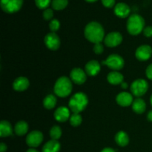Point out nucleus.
I'll return each mask as SVG.
<instances>
[{
	"label": "nucleus",
	"instance_id": "obj_1",
	"mask_svg": "<svg viewBox=\"0 0 152 152\" xmlns=\"http://www.w3.org/2000/svg\"><path fill=\"white\" fill-rule=\"evenodd\" d=\"M85 37L91 42L100 43L105 37V31L99 23L96 22H91L86 25L85 28Z\"/></svg>",
	"mask_w": 152,
	"mask_h": 152
},
{
	"label": "nucleus",
	"instance_id": "obj_2",
	"mask_svg": "<svg viewBox=\"0 0 152 152\" xmlns=\"http://www.w3.org/2000/svg\"><path fill=\"white\" fill-rule=\"evenodd\" d=\"M88 103V99L87 96L84 93L79 92L71 96L68 105H69L70 109L73 112L80 114L86 108Z\"/></svg>",
	"mask_w": 152,
	"mask_h": 152
},
{
	"label": "nucleus",
	"instance_id": "obj_3",
	"mask_svg": "<svg viewBox=\"0 0 152 152\" xmlns=\"http://www.w3.org/2000/svg\"><path fill=\"white\" fill-rule=\"evenodd\" d=\"M144 26L145 20L141 16L134 13L129 16L127 21V30L130 34L138 35L143 31Z\"/></svg>",
	"mask_w": 152,
	"mask_h": 152
},
{
	"label": "nucleus",
	"instance_id": "obj_4",
	"mask_svg": "<svg viewBox=\"0 0 152 152\" xmlns=\"http://www.w3.org/2000/svg\"><path fill=\"white\" fill-rule=\"evenodd\" d=\"M72 91L71 80L66 77H62L57 80L54 86V93L59 97L68 96Z\"/></svg>",
	"mask_w": 152,
	"mask_h": 152
},
{
	"label": "nucleus",
	"instance_id": "obj_5",
	"mask_svg": "<svg viewBox=\"0 0 152 152\" xmlns=\"http://www.w3.org/2000/svg\"><path fill=\"white\" fill-rule=\"evenodd\" d=\"M103 65H107L109 68L115 71L122 69L125 65L124 59L123 57L117 54H111L102 62Z\"/></svg>",
	"mask_w": 152,
	"mask_h": 152
},
{
	"label": "nucleus",
	"instance_id": "obj_6",
	"mask_svg": "<svg viewBox=\"0 0 152 152\" xmlns=\"http://www.w3.org/2000/svg\"><path fill=\"white\" fill-rule=\"evenodd\" d=\"M23 0H1V7L5 13H13L19 11Z\"/></svg>",
	"mask_w": 152,
	"mask_h": 152
},
{
	"label": "nucleus",
	"instance_id": "obj_7",
	"mask_svg": "<svg viewBox=\"0 0 152 152\" xmlns=\"http://www.w3.org/2000/svg\"><path fill=\"white\" fill-rule=\"evenodd\" d=\"M148 83L142 79L134 81L131 86V91L136 96H141L145 94L148 91Z\"/></svg>",
	"mask_w": 152,
	"mask_h": 152
},
{
	"label": "nucleus",
	"instance_id": "obj_8",
	"mask_svg": "<svg viewBox=\"0 0 152 152\" xmlns=\"http://www.w3.org/2000/svg\"><path fill=\"white\" fill-rule=\"evenodd\" d=\"M43 140V134L39 131H33L28 134L26 137V142L28 146L36 148L42 143Z\"/></svg>",
	"mask_w": 152,
	"mask_h": 152
},
{
	"label": "nucleus",
	"instance_id": "obj_9",
	"mask_svg": "<svg viewBox=\"0 0 152 152\" xmlns=\"http://www.w3.org/2000/svg\"><path fill=\"white\" fill-rule=\"evenodd\" d=\"M45 43L48 48L52 50H56L59 49L60 46V39L55 33L51 32L45 36Z\"/></svg>",
	"mask_w": 152,
	"mask_h": 152
},
{
	"label": "nucleus",
	"instance_id": "obj_10",
	"mask_svg": "<svg viewBox=\"0 0 152 152\" xmlns=\"http://www.w3.org/2000/svg\"><path fill=\"white\" fill-rule=\"evenodd\" d=\"M123 41V37L118 32H111L108 34L104 39L105 45L109 48L117 47Z\"/></svg>",
	"mask_w": 152,
	"mask_h": 152
},
{
	"label": "nucleus",
	"instance_id": "obj_11",
	"mask_svg": "<svg viewBox=\"0 0 152 152\" xmlns=\"http://www.w3.org/2000/svg\"><path fill=\"white\" fill-rule=\"evenodd\" d=\"M152 48L151 46L144 45L138 48L135 52V56L140 61H146L151 56Z\"/></svg>",
	"mask_w": 152,
	"mask_h": 152
},
{
	"label": "nucleus",
	"instance_id": "obj_12",
	"mask_svg": "<svg viewBox=\"0 0 152 152\" xmlns=\"http://www.w3.org/2000/svg\"><path fill=\"white\" fill-rule=\"evenodd\" d=\"M70 77L74 83L82 85L86 81V74L83 69L80 68H74L70 73Z\"/></svg>",
	"mask_w": 152,
	"mask_h": 152
},
{
	"label": "nucleus",
	"instance_id": "obj_13",
	"mask_svg": "<svg viewBox=\"0 0 152 152\" xmlns=\"http://www.w3.org/2000/svg\"><path fill=\"white\" fill-rule=\"evenodd\" d=\"M117 102L123 107H128L133 103V96L128 92H122L119 94L116 98Z\"/></svg>",
	"mask_w": 152,
	"mask_h": 152
},
{
	"label": "nucleus",
	"instance_id": "obj_14",
	"mask_svg": "<svg viewBox=\"0 0 152 152\" xmlns=\"http://www.w3.org/2000/svg\"><path fill=\"white\" fill-rule=\"evenodd\" d=\"M70 111L65 107H59L54 112V118L56 121L63 123L67 121L68 119H70Z\"/></svg>",
	"mask_w": 152,
	"mask_h": 152
},
{
	"label": "nucleus",
	"instance_id": "obj_15",
	"mask_svg": "<svg viewBox=\"0 0 152 152\" xmlns=\"http://www.w3.org/2000/svg\"><path fill=\"white\" fill-rule=\"evenodd\" d=\"M100 71V64L96 60L89 61L86 65V72L91 77L96 76Z\"/></svg>",
	"mask_w": 152,
	"mask_h": 152
},
{
	"label": "nucleus",
	"instance_id": "obj_16",
	"mask_svg": "<svg viewBox=\"0 0 152 152\" xmlns=\"http://www.w3.org/2000/svg\"><path fill=\"white\" fill-rule=\"evenodd\" d=\"M29 80L25 77H19L13 82V87L15 91H23L29 87Z\"/></svg>",
	"mask_w": 152,
	"mask_h": 152
},
{
	"label": "nucleus",
	"instance_id": "obj_17",
	"mask_svg": "<svg viewBox=\"0 0 152 152\" xmlns=\"http://www.w3.org/2000/svg\"><path fill=\"white\" fill-rule=\"evenodd\" d=\"M130 7L128 4L123 2H120L116 4L114 7V13L117 16L120 18H126L130 13Z\"/></svg>",
	"mask_w": 152,
	"mask_h": 152
},
{
	"label": "nucleus",
	"instance_id": "obj_18",
	"mask_svg": "<svg viewBox=\"0 0 152 152\" xmlns=\"http://www.w3.org/2000/svg\"><path fill=\"white\" fill-rule=\"evenodd\" d=\"M60 150V143L57 140H51L44 145L42 152H59Z\"/></svg>",
	"mask_w": 152,
	"mask_h": 152
},
{
	"label": "nucleus",
	"instance_id": "obj_19",
	"mask_svg": "<svg viewBox=\"0 0 152 152\" xmlns=\"http://www.w3.org/2000/svg\"><path fill=\"white\" fill-rule=\"evenodd\" d=\"M13 133L12 126L9 122L2 120L0 123V136L1 137H9Z\"/></svg>",
	"mask_w": 152,
	"mask_h": 152
},
{
	"label": "nucleus",
	"instance_id": "obj_20",
	"mask_svg": "<svg viewBox=\"0 0 152 152\" xmlns=\"http://www.w3.org/2000/svg\"><path fill=\"white\" fill-rule=\"evenodd\" d=\"M107 80L111 85H120L123 82V76L120 72L112 71L108 74Z\"/></svg>",
	"mask_w": 152,
	"mask_h": 152
},
{
	"label": "nucleus",
	"instance_id": "obj_21",
	"mask_svg": "<svg viewBox=\"0 0 152 152\" xmlns=\"http://www.w3.org/2000/svg\"><path fill=\"white\" fill-rule=\"evenodd\" d=\"M132 108H133V111L137 114H142L145 111L146 104L145 101L142 100L140 98H138L135 99L132 103Z\"/></svg>",
	"mask_w": 152,
	"mask_h": 152
},
{
	"label": "nucleus",
	"instance_id": "obj_22",
	"mask_svg": "<svg viewBox=\"0 0 152 152\" xmlns=\"http://www.w3.org/2000/svg\"><path fill=\"white\" fill-rule=\"evenodd\" d=\"M115 141L117 145L124 147L129 144V137L127 134L124 132H119L115 136Z\"/></svg>",
	"mask_w": 152,
	"mask_h": 152
},
{
	"label": "nucleus",
	"instance_id": "obj_23",
	"mask_svg": "<svg viewBox=\"0 0 152 152\" xmlns=\"http://www.w3.org/2000/svg\"><path fill=\"white\" fill-rule=\"evenodd\" d=\"M15 133L18 136H23L28 132V125L26 122L20 121L18 122L15 126Z\"/></svg>",
	"mask_w": 152,
	"mask_h": 152
},
{
	"label": "nucleus",
	"instance_id": "obj_24",
	"mask_svg": "<svg viewBox=\"0 0 152 152\" xmlns=\"http://www.w3.org/2000/svg\"><path fill=\"white\" fill-rule=\"evenodd\" d=\"M56 104V98L54 95L49 94L46 96L43 100L44 107L47 109H52L55 107Z\"/></svg>",
	"mask_w": 152,
	"mask_h": 152
},
{
	"label": "nucleus",
	"instance_id": "obj_25",
	"mask_svg": "<svg viewBox=\"0 0 152 152\" xmlns=\"http://www.w3.org/2000/svg\"><path fill=\"white\" fill-rule=\"evenodd\" d=\"M68 4V0H52L51 5L54 10H61L67 7Z\"/></svg>",
	"mask_w": 152,
	"mask_h": 152
},
{
	"label": "nucleus",
	"instance_id": "obj_26",
	"mask_svg": "<svg viewBox=\"0 0 152 152\" xmlns=\"http://www.w3.org/2000/svg\"><path fill=\"white\" fill-rule=\"evenodd\" d=\"M50 136L52 140H57L62 136V130L61 128L58 126H54L50 130Z\"/></svg>",
	"mask_w": 152,
	"mask_h": 152
},
{
	"label": "nucleus",
	"instance_id": "obj_27",
	"mask_svg": "<svg viewBox=\"0 0 152 152\" xmlns=\"http://www.w3.org/2000/svg\"><path fill=\"white\" fill-rule=\"evenodd\" d=\"M83 119H82L81 115L80 114H77V113H74L70 117V123L72 126L77 127L79 126L82 123Z\"/></svg>",
	"mask_w": 152,
	"mask_h": 152
},
{
	"label": "nucleus",
	"instance_id": "obj_28",
	"mask_svg": "<svg viewBox=\"0 0 152 152\" xmlns=\"http://www.w3.org/2000/svg\"><path fill=\"white\" fill-rule=\"evenodd\" d=\"M51 0H35V4L39 9H47Z\"/></svg>",
	"mask_w": 152,
	"mask_h": 152
},
{
	"label": "nucleus",
	"instance_id": "obj_29",
	"mask_svg": "<svg viewBox=\"0 0 152 152\" xmlns=\"http://www.w3.org/2000/svg\"><path fill=\"white\" fill-rule=\"evenodd\" d=\"M49 28H50V31H52L53 33H55L56 31H57L60 28V22H59V20L57 19H52L50 21V24H49Z\"/></svg>",
	"mask_w": 152,
	"mask_h": 152
},
{
	"label": "nucleus",
	"instance_id": "obj_30",
	"mask_svg": "<svg viewBox=\"0 0 152 152\" xmlns=\"http://www.w3.org/2000/svg\"><path fill=\"white\" fill-rule=\"evenodd\" d=\"M53 12L51 9L47 8L44 10L43 12V17L45 20H50L53 18Z\"/></svg>",
	"mask_w": 152,
	"mask_h": 152
},
{
	"label": "nucleus",
	"instance_id": "obj_31",
	"mask_svg": "<svg viewBox=\"0 0 152 152\" xmlns=\"http://www.w3.org/2000/svg\"><path fill=\"white\" fill-rule=\"evenodd\" d=\"M93 50L96 54H101L103 52L104 48L101 43H96V44H94Z\"/></svg>",
	"mask_w": 152,
	"mask_h": 152
},
{
	"label": "nucleus",
	"instance_id": "obj_32",
	"mask_svg": "<svg viewBox=\"0 0 152 152\" xmlns=\"http://www.w3.org/2000/svg\"><path fill=\"white\" fill-rule=\"evenodd\" d=\"M102 3L105 7L111 8L115 4V0H102Z\"/></svg>",
	"mask_w": 152,
	"mask_h": 152
},
{
	"label": "nucleus",
	"instance_id": "obj_33",
	"mask_svg": "<svg viewBox=\"0 0 152 152\" xmlns=\"http://www.w3.org/2000/svg\"><path fill=\"white\" fill-rule=\"evenodd\" d=\"M144 35L146 37H152V27L148 26L144 28L143 30Z\"/></svg>",
	"mask_w": 152,
	"mask_h": 152
},
{
	"label": "nucleus",
	"instance_id": "obj_34",
	"mask_svg": "<svg viewBox=\"0 0 152 152\" xmlns=\"http://www.w3.org/2000/svg\"><path fill=\"white\" fill-rule=\"evenodd\" d=\"M145 74H146L147 77H148L149 80H152V64H151V65H149L147 67Z\"/></svg>",
	"mask_w": 152,
	"mask_h": 152
},
{
	"label": "nucleus",
	"instance_id": "obj_35",
	"mask_svg": "<svg viewBox=\"0 0 152 152\" xmlns=\"http://www.w3.org/2000/svg\"><path fill=\"white\" fill-rule=\"evenodd\" d=\"M7 150V145L4 143L0 144V152H5Z\"/></svg>",
	"mask_w": 152,
	"mask_h": 152
},
{
	"label": "nucleus",
	"instance_id": "obj_36",
	"mask_svg": "<svg viewBox=\"0 0 152 152\" xmlns=\"http://www.w3.org/2000/svg\"><path fill=\"white\" fill-rule=\"evenodd\" d=\"M101 152H115V151L111 148H104V149Z\"/></svg>",
	"mask_w": 152,
	"mask_h": 152
},
{
	"label": "nucleus",
	"instance_id": "obj_37",
	"mask_svg": "<svg viewBox=\"0 0 152 152\" xmlns=\"http://www.w3.org/2000/svg\"><path fill=\"white\" fill-rule=\"evenodd\" d=\"M147 119H148V121L152 122V111H150L148 112V115H147Z\"/></svg>",
	"mask_w": 152,
	"mask_h": 152
},
{
	"label": "nucleus",
	"instance_id": "obj_38",
	"mask_svg": "<svg viewBox=\"0 0 152 152\" xmlns=\"http://www.w3.org/2000/svg\"><path fill=\"white\" fill-rule=\"evenodd\" d=\"M120 86H121L122 88H123V89H126L128 88V86H128L127 83H125V82H123V83L120 84Z\"/></svg>",
	"mask_w": 152,
	"mask_h": 152
},
{
	"label": "nucleus",
	"instance_id": "obj_39",
	"mask_svg": "<svg viewBox=\"0 0 152 152\" xmlns=\"http://www.w3.org/2000/svg\"><path fill=\"white\" fill-rule=\"evenodd\" d=\"M27 152H39L37 150L34 149V148H30V149H28Z\"/></svg>",
	"mask_w": 152,
	"mask_h": 152
},
{
	"label": "nucleus",
	"instance_id": "obj_40",
	"mask_svg": "<svg viewBox=\"0 0 152 152\" xmlns=\"http://www.w3.org/2000/svg\"><path fill=\"white\" fill-rule=\"evenodd\" d=\"M86 1H88V2H94V1H97V0H86Z\"/></svg>",
	"mask_w": 152,
	"mask_h": 152
},
{
	"label": "nucleus",
	"instance_id": "obj_41",
	"mask_svg": "<svg viewBox=\"0 0 152 152\" xmlns=\"http://www.w3.org/2000/svg\"><path fill=\"white\" fill-rule=\"evenodd\" d=\"M150 102H151V104L152 105V95L151 96V98H150Z\"/></svg>",
	"mask_w": 152,
	"mask_h": 152
}]
</instances>
